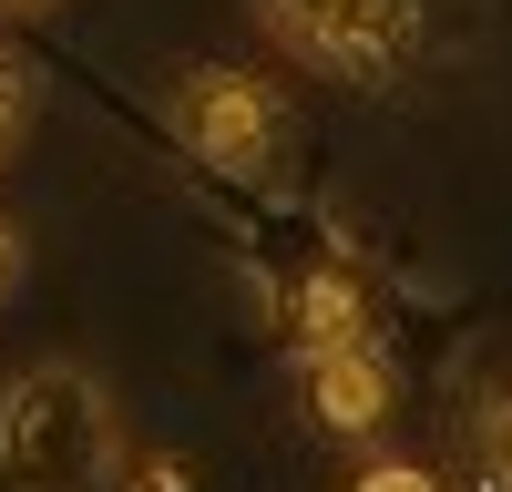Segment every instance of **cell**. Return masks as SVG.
I'll use <instances>...</instances> for the list:
<instances>
[{"instance_id":"cell-1","label":"cell","mask_w":512,"mask_h":492,"mask_svg":"<svg viewBox=\"0 0 512 492\" xmlns=\"http://www.w3.org/2000/svg\"><path fill=\"white\" fill-rule=\"evenodd\" d=\"M123 462L113 390L72 359H31L0 380V492H103Z\"/></svg>"},{"instance_id":"cell-2","label":"cell","mask_w":512,"mask_h":492,"mask_svg":"<svg viewBox=\"0 0 512 492\" xmlns=\"http://www.w3.org/2000/svg\"><path fill=\"white\" fill-rule=\"evenodd\" d=\"M175 134L195 144V164H216V175H267L277 164V134H287V113H277V93L256 72H236V62H195L185 82H175Z\"/></svg>"},{"instance_id":"cell-3","label":"cell","mask_w":512,"mask_h":492,"mask_svg":"<svg viewBox=\"0 0 512 492\" xmlns=\"http://www.w3.org/2000/svg\"><path fill=\"white\" fill-rule=\"evenodd\" d=\"M256 21L318 72H390L420 31L410 0H256Z\"/></svg>"},{"instance_id":"cell-4","label":"cell","mask_w":512,"mask_h":492,"mask_svg":"<svg viewBox=\"0 0 512 492\" xmlns=\"http://www.w3.org/2000/svg\"><path fill=\"white\" fill-rule=\"evenodd\" d=\"M297 390H308L318 431H349V441H369L379 421H390V359H379L369 339H338V349H297Z\"/></svg>"},{"instance_id":"cell-5","label":"cell","mask_w":512,"mask_h":492,"mask_svg":"<svg viewBox=\"0 0 512 492\" xmlns=\"http://www.w3.org/2000/svg\"><path fill=\"white\" fill-rule=\"evenodd\" d=\"M21 113H31V72L0 52V154H11V134H21Z\"/></svg>"},{"instance_id":"cell-6","label":"cell","mask_w":512,"mask_h":492,"mask_svg":"<svg viewBox=\"0 0 512 492\" xmlns=\"http://www.w3.org/2000/svg\"><path fill=\"white\" fill-rule=\"evenodd\" d=\"M349 492H441V482L420 472V462H369V472H359Z\"/></svg>"},{"instance_id":"cell-7","label":"cell","mask_w":512,"mask_h":492,"mask_svg":"<svg viewBox=\"0 0 512 492\" xmlns=\"http://www.w3.org/2000/svg\"><path fill=\"white\" fill-rule=\"evenodd\" d=\"M482 451H492V482L512 492V390L492 400V421H482Z\"/></svg>"},{"instance_id":"cell-8","label":"cell","mask_w":512,"mask_h":492,"mask_svg":"<svg viewBox=\"0 0 512 492\" xmlns=\"http://www.w3.org/2000/svg\"><path fill=\"white\" fill-rule=\"evenodd\" d=\"M11 267H21V236L0 226V298H11Z\"/></svg>"},{"instance_id":"cell-9","label":"cell","mask_w":512,"mask_h":492,"mask_svg":"<svg viewBox=\"0 0 512 492\" xmlns=\"http://www.w3.org/2000/svg\"><path fill=\"white\" fill-rule=\"evenodd\" d=\"M0 11H41V0H0Z\"/></svg>"}]
</instances>
